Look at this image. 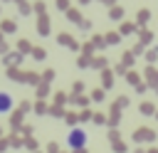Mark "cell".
Segmentation results:
<instances>
[{
  "label": "cell",
  "instance_id": "cell-1",
  "mask_svg": "<svg viewBox=\"0 0 158 153\" xmlns=\"http://www.w3.org/2000/svg\"><path fill=\"white\" fill-rule=\"evenodd\" d=\"M67 146H69L72 151H81V148L86 146V131H84V128H72V131L67 133Z\"/></svg>",
  "mask_w": 158,
  "mask_h": 153
},
{
  "label": "cell",
  "instance_id": "cell-2",
  "mask_svg": "<svg viewBox=\"0 0 158 153\" xmlns=\"http://www.w3.org/2000/svg\"><path fill=\"white\" fill-rule=\"evenodd\" d=\"M15 106V99L10 96V91H0V114H10Z\"/></svg>",
  "mask_w": 158,
  "mask_h": 153
}]
</instances>
